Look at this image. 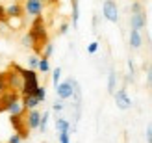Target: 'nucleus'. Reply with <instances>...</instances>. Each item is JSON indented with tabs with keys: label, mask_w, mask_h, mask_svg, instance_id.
<instances>
[{
	"label": "nucleus",
	"mask_w": 152,
	"mask_h": 143,
	"mask_svg": "<svg viewBox=\"0 0 152 143\" xmlns=\"http://www.w3.org/2000/svg\"><path fill=\"white\" fill-rule=\"evenodd\" d=\"M28 35L32 37V41H34V47H32L34 54L41 56L43 47L48 43V32H47V24H45V21H43V15L34 19L32 26H30V30H28Z\"/></svg>",
	"instance_id": "f257e3e1"
},
{
	"label": "nucleus",
	"mask_w": 152,
	"mask_h": 143,
	"mask_svg": "<svg viewBox=\"0 0 152 143\" xmlns=\"http://www.w3.org/2000/svg\"><path fill=\"white\" fill-rule=\"evenodd\" d=\"M10 123H11V126L15 128V134H19V136L22 138V141L28 139V136H30V128H28V125H26V111L10 115Z\"/></svg>",
	"instance_id": "f03ea898"
},
{
	"label": "nucleus",
	"mask_w": 152,
	"mask_h": 143,
	"mask_svg": "<svg viewBox=\"0 0 152 143\" xmlns=\"http://www.w3.org/2000/svg\"><path fill=\"white\" fill-rule=\"evenodd\" d=\"M22 82H24V80H22V76H20V74L10 65V69L6 71V84H7V89L20 93V89H22Z\"/></svg>",
	"instance_id": "7ed1b4c3"
},
{
	"label": "nucleus",
	"mask_w": 152,
	"mask_h": 143,
	"mask_svg": "<svg viewBox=\"0 0 152 143\" xmlns=\"http://www.w3.org/2000/svg\"><path fill=\"white\" fill-rule=\"evenodd\" d=\"M102 15L110 22H119V6L115 0H104L102 4Z\"/></svg>",
	"instance_id": "20e7f679"
},
{
	"label": "nucleus",
	"mask_w": 152,
	"mask_h": 143,
	"mask_svg": "<svg viewBox=\"0 0 152 143\" xmlns=\"http://www.w3.org/2000/svg\"><path fill=\"white\" fill-rule=\"evenodd\" d=\"M56 95H58V99H61V100H69L74 95L72 78H67L65 82H59V84L56 86Z\"/></svg>",
	"instance_id": "39448f33"
},
{
	"label": "nucleus",
	"mask_w": 152,
	"mask_h": 143,
	"mask_svg": "<svg viewBox=\"0 0 152 143\" xmlns=\"http://www.w3.org/2000/svg\"><path fill=\"white\" fill-rule=\"evenodd\" d=\"M113 99H115V104L119 110H130L132 108V100L130 97L126 93V87H121V89H115V93H113Z\"/></svg>",
	"instance_id": "423d86ee"
},
{
	"label": "nucleus",
	"mask_w": 152,
	"mask_h": 143,
	"mask_svg": "<svg viewBox=\"0 0 152 143\" xmlns=\"http://www.w3.org/2000/svg\"><path fill=\"white\" fill-rule=\"evenodd\" d=\"M43 7H45V4L41 0H24V13L30 15V17H34V19L41 17Z\"/></svg>",
	"instance_id": "0eeeda50"
},
{
	"label": "nucleus",
	"mask_w": 152,
	"mask_h": 143,
	"mask_svg": "<svg viewBox=\"0 0 152 143\" xmlns=\"http://www.w3.org/2000/svg\"><path fill=\"white\" fill-rule=\"evenodd\" d=\"M39 123H41V111L39 110H28L26 111V125L30 130H37L39 128Z\"/></svg>",
	"instance_id": "6e6552de"
},
{
	"label": "nucleus",
	"mask_w": 152,
	"mask_h": 143,
	"mask_svg": "<svg viewBox=\"0 0 152 143\" xmlns=\"http://www.w3.org/2000/svg\"><path fill=\"white\" fill-rule=\"evenodd\" d=\"M130 26L134 30H141L147 26V13L145 11H141V13H132L130 15Z\"/></svg>",
	"instance_id": "1a4fd4ad"
},
{
	"label": "nucleus",
	"mask_w": 152,
	"mask_h": 143,
	"mask_svg": "<svg viewBox=\"0 0 152 143\" xmlns=\"http://www.w3.org/2000/svg\"><path fill=\"white\" fill-rule=\"evenodd\" d=\"M22 13H24V7H22L19 2H13L6 7V15L7 19H22Z\"/></svg>",
	"instance_id": "9d476101"
},
{
	"label": "nucleus",
	"mask_w": 152,
	"mask_h": 143,
	"mask_svg": "<svg viewBox=\"0 0 152 143\" xmlns=\"http://www.w3.org/2000/svg\"><path fill=\"white\" fill-rule=\"evenodd\" d=\"M130 47L132 50H139L143 47V35L139 30H134V28L130 30Z\"/></svg>",
	"instance_id": "9b49d317"
},
{
	"label": "nucleus",
	"mask_w": 152,
	"mask_h": 143,
	"mask_svg": "<svg viewBox=\"0 0 152 143\" xmlns=\"http://www.w3.org/2000/svg\"><path fill=\"white\" fill-rule=\"evenodd\" d=\"M39 99H37L35 95H22V106H24V110H35L37 106H39Z\"/></svg>",
	"instance_id": "f8f14e48"
},
{
	"label": "nucleus",
	"mask_w": 152,
	"mask_h": 143,
	"mask_svg": "<svg viewBox=\"0 0 152 143\" xmlns=\"http://www.w3.org/2000/svg\"><path fill=\"white\" fill-rule=\"evenodd\" d=\"M6 111H7L10 115H13V114H22V111H26V110H24V106H22V100L17 99V100H13L10 106H7Z\"/></svg>",
	"instance_id": "ddd939ff"
},
{
	"label": "nucleus",
	"mask_w": 152,
	"mask_h": 143,
	"mask_svg": "<svg viewBox=\"0 0 152 143\" xmlns=\"http://www.w3.org/2000/svg\"><path fill=\"white\" fill-rule=\"evenodd\" d=\"M72 6V28H78V21H80V4L78 0H71Z\"/></svg>",
	"instance_id": "4468645a"
},
{
	"label": "nucleus",
	"mask_w": 152,
	"mask_h": 143,
	"mask_svg": "<svg viewBox=\"0 0 152 143\" xmlns=\"http://www.w3.org/2000/svg\"><path fill=\"white\" fill-rule=\"evenodd\" d=\"M56 130H58V134H61V132H71V123L67 121V119H63V117H58V119H56Z\"/></svg>",
	"instance_id": "2eb2a0df"
},
{
	"label": "nucleus",
	"mask_w": 152,
	"mask_h": 143,
	"mask_svg": "<svg viewBox=\"0 0 152 143\" xmlns=\"http://www.w3.org/2000/svg\"><path fill=\"white\" fill-rule=\"evenodd\" d=\"M115 89H117V73L111 69L108 74V93H115Z\"/></svg>",
	"instance_id": "dca6fc26"
},
{
	"label": "nucleus",
	"mask_w": 152,
	"mask_h": 143,
	"mask_svg": "<svg viewBox=\"0 0 152 143\" xmlns=\"http://www.w3.org/2000/svg\"><path fill=\"white\" fill-rule=\"evenodd\" d=\"M48 117H50V111H45V114H41V123H39V130L41 134L47 132V126H48Z\"/></svg>",
	"instance_id": "f3484780"
},
{
	"label": "nucleus",
	"mask_w": 152,
	"mask_h": 143,
	"mask_svg": "<svg viewBox=\"0 0 152 143\" xmlns=\"http://www.w3.org/2000/svg\"><path fill=\"white\" fill-rule=\"evenodd\" d=\"M39 59H41V56L32 54V56L28 58V69H34V71H37V67H39Z\"/></svg>",
	"instance_id": "a211bd4d"
},
{
	"label": "nucleus",
	"mask_w": 152,
	"mask_h": 143,
	"mask_svg": "<svg viewBox=\"0 0 152 143\" xmlns=\"http://www.w3.org/2000/svg\"><path fill=\"white\" fill-rule=\"evenodd\" d=\"M52 54H54V45H52L50 41L43 47V52H41V58H50Z\"/></svg>",
	"instance_id": "6ab92c4d"
},
{
	"label": "nucleus",
	"mask_w": 152,
	"mask_h": 143,
	"mask_svg": "<svg viewBox=\"0 0 152 143\" xmlns=\"http://www.w3.org/2000/svg\"><path fill=\"white\" fill-rule=\"evenodd\" d=\"M37 71H41V73H48V71H50L48 58H41V59H39V67H37Z\"/></svg>",
	"instance_id": "aec40b11"
},
{
	"label": "nucleus",
	"mask_w": 152,
	"mask_h": 143,
	"mask_svg": "<svg viewBox=\"0 0 152 143\" xmlns=\"http://www.w3.org/2000/svg\"><path fill=\"white\" fill-rule=\"evenodd\" d=\"M130 11H132V13H141V11H145L143 2H139V0H134L132 6H130Z\"/></svg>",
	"instance_id": "412c9836"
},
{
	"label": "nucleus",
	"mask_w": 152,
	"mask_h": 143,
	"mask_svg": "<svg viewBox=\"0 0 152 143\" xmlns=\"http://www.w3.org/2000/svg\"><path fill=\"white\" fill-rule=\"evenodd\" d=\"M59 78H61V67H56L52 71V84H54V87L59 84Z\"/></svg>",
	"instance_id": "4be33fe9"
},
{
	"label": "nucleus",
	"mask_w": 152,
	"mask_h": 143,
	"mask_svg": "<svg viewBox=\"0 0 152 143\" xmlns=\"http://www.w3.org/2000/svg\"><path fill=\"white\" fill-rule=\"evenodd\" d=\"M20 43H22V47H24V48H32V47H34V41H32V37H30L28 34H24V35H22Z\"/></svg>",
	"instance_id": "5701e85b"
},
{
	"label": "nucleus",
	"mask_w": 152,
	"mask_h": 143,
	"mask_svg": "<svg viewBox=\"0 0 152 143\" xmlns=\"http://www.w3.org/2000/svg\"><path fill=\"white\" fill-rule=\"evenodd\" d=\"M0 24L6 26L7 24V15H6V6L0 4Z\"/></svg>",
	"instance_id": "b1692460"
},
{
	"label": "nucleus",
	"mask_w": 152,
	"mask_h": 143,
	"mask_svg": "<svg viewBox=\"0 0 152 143\" xmlns=\"http://www.w3.org/2000/svg\"><path fill=\"white\" fill-rule=\"evenodd\" d=\"M35 97L39 99V102H43L45 99H47V89H45L43 86H39V87H37V91H35Z\"/></svg>",
	"instance_id": "393cba45"
},
{
	"label": "nucleus",
	"mask_w": 152,
	"mask_h": 143,
	"mask_svg": "<svg viewBox=\"0 0 152 143\" xmlns=\"http://www.w3.org/2000/svg\"><path fill=\"white\" fill-rule=\"evenodd\" d=\"M7 91V84H6V73H0V95Z\"/></svg>",
	"instance_id": "a878e982"
},
{
	"label": "nucleus",
	"mask_w": 152,
	"mask_h": 143,
	"mask_svg": "<svg viewBox=\"0 0 152 143\" xmlns=\"http://www.w3.org/2000/svg\"><path fill=\"white\" fill-rule=\"evenodd\" d=\"M58 138H59V143H71V132H61L58 134Z\"/></svg>",
	"instance_id": "bb28decb"
},
{
	"label": "nucleus",
	"mask_w": 152,
	"mask_h": 143,
	"mask_svg": "<svg viewBox=\"0 0 152 143\" xmlns=\"http://www.w3.org/2000/svg\"><path fill=\"white\" fill-rule=\"evenodd\" d=\"M147 86L152 89V63L147 65Z\"/></svg>",
	"instance_id": "cd10ccee"
},
{
	"label": "nucleus",
	"mask_w": 152,
	"mask_h": 143,
	"mask_svg": "<svg viewBox=\"0 0 152 143\" xmlns=\"http://www.w3.org/2000/svg\"><path fill=\"white\" fill-rule=\"evenodd\" d=\"M65 106H63V100L61 99H59V100H56L54 104H52V110H54V111H61Z\"/></svg>",
	"instance_id": "c85d7f7f"
},
{
	"label": "nucleus",
	"mask_w": 152,
	"mask_h": 143,
	"mask_svg": "<svg viewBox=\"0 0 152 143\" xmlns=\"http://www.w3.org/2000/svg\"><path fill=\"white\" fill-rule=\"evenodd\" d=\"M96 50H98V43H96V41H93V43L87 45V52H89V54H95Z\"/></svg>",
	"instance_id": "c756f323"
},
{
	"label": "nucleus",
	"mask_w": 152,
	"mask_h": 143,
	"mask_svg": "<svg viewBox=\"0 0 152 143\" xmlns=\"http://www.w3.org/2000/svg\"><path fill=\"white\" fill-rule=\"evenodd\" d=\"M67 32H69V22H63V24L59 26V30H58V34H59V35H65Z\"/></svg>",
	"instance_id": "7c9ffc66"
},
{
	"label": "nucleus",
	"mask_w": 152,
	"mask_h": 143,
	"mask_svg": "<svg viewBox=\"0 0 152 143\" xmlns=\"http://www.w3.org/2000/svg\"><path fill=\"white\" fill-rule=\"evenodd\" d=\"M6 143H22V138L19 136V134H13V136H11L10 139H7Z\"/></svg>",
	"instance_id": "2f4dec72"
},
{
	"label": "nucleus",
	"mask_w": 152,
	"mask_h": 143,
	"mask_svg": "<svg viewBox=\"0 0 152 143\" xmlns=\"http://www.w3.org/2000/svg\"><path fill=\"white\" fill-rule=\"evenodd\" d=\"M147 143H152V123L147 125Z\"/></svg>",
	"instance_id": "473e14b6"
},
{
	"label": "nucleus",
	"mask_w": 152,
	"mask_h": 143,
	"mask_svg": "<svg viewBox=\"0 0 152 143\" xmlns=\"http://www.w3.org/2000/svg\"><path fill=\"white\" fill-rule=\"evenodd\" d=\"M43 4H52V0H41Z\"/></svg>",
	"instance_id": "72a5a7b5"
},
{
	"label": "nucleus",
	"mask_w": 152,
	"mask_h": 143,
	"mask_svg": "<svg viewBox=\"0 0 152 143\" xmlns=\"http://www.w3.org/2000/svg\"><path fill=\"white\" fill-rule=\"evenodd\" d=\"M139 2H143V4H145V2H147V0H139Z\"/></svg>",
	"instance_id": "f704fd0d"
},
{
	"label": "nucleus",
	"mask_w": 152,
	"mask_h": 143,
	"mask_svg": "<svg viewBox=\"0 0 152 143\" xmlns=\"http://www.w3.org/2000/svg\"><path fill=\"white\" fill-rule=\"evenodd\" d=\"M0 34H2V24H0Z\"/></svg>",
	"instance_id": "c9c22d12"
},
{
	"label": "nucleus",
	"mask_w": 152,
	"mask_h": 143,
	"mask_svg": "<svg viewBox=\"0 0 152 143\" xmlns=\"http://www.w3.org/2000/svg\"><path fill=\"white\" fill-rule=\"evenodd\" d=\"M56 2H58V0H52V4H56Z\"/></svg>",
	"instance_id": "e433bc0d"
},
{
	"label": "nucleus",
	"mask_w": 152,
	"mask_h": 143,
	"mask_svg": "<svg viewBox=\"0 0 152 143\" xmlns=\"http://www.w3.org/2000/svg\"><path fill=\"white\" fill-rule=\"evenodd\" d=\"M150 102H152V93H150Z\"/></svg>",
	"instance_id": "4c0bfd02"
}]
</instances>
